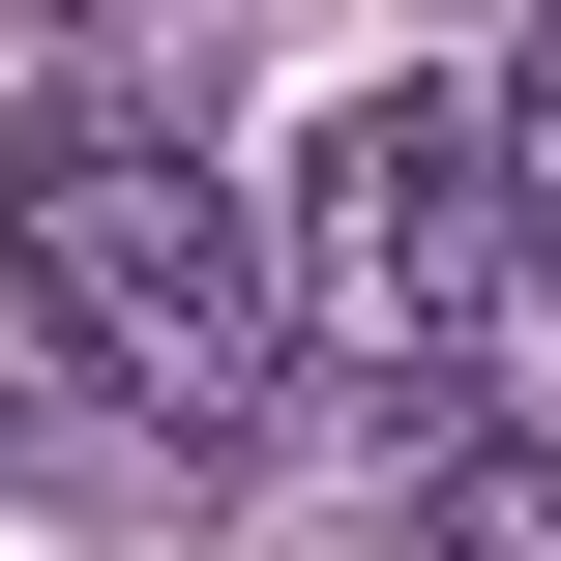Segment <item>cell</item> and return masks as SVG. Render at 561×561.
<instances>
[{
    "label": "cell",
    "mask_w": 561,
    "mask_h": 561,
    "mask_svg": "<svg viewBox=\"0 0 561 561\" xmlns=\"http://www.w3.org/2000/svg\"><path fill=\"white\" fill-rule=\"evenodd\" d=\"M0 266H30V325H59V385H89V414H148V444H266L296 266H266V207L178 148V89L59 59V89L0 118Z\"/></svg>",
    "instance_id": "1"
},
{
    "label": "cell",
    "mask_w": 561,
    "mask_h": 561,
    "mask_svg": "<svg viewBox=\"0 0 561 561\" xmlns=\"http://www.w3.org/2000/svg\"><path fill=\"white\" fill-rule=\"evenodd\" d=\"M266 266H296V325H325V355H385V385L444 414V355H503V325H533V178H503V118H473V89H355V118L266 178Z\"/></svg>",
    "instance_id": "2"
},
{
    "label": "cell",
    "mask_w": 561,
    "mask_h": 561,
    "mask_svg": "<svg viewBox=\"0 0 561 561\" xmlns=\"http://www.w3.org/2000/svg\"><path fill=\"white\" fill-rule=\"evenodd\" d=\"M473 118H503V178H533V266H561V30L503 59V89H473Z\"/></svg>",
    "instance_id": "3"
},
{
    "label": "cell",
    "mask_w": 561,
    "mask_h": 561,
    "mask_svg": "<svg viewBox=\"0 0 561 561\" xmlns=\"http://www.w3.org/2000/svg\"><path fill=\"white\" fill-rule=\"evenodd\" d=\"M533 30H561V0H533Z\"/></svg>",
    "instance_id": "4"
}]
</instances>
